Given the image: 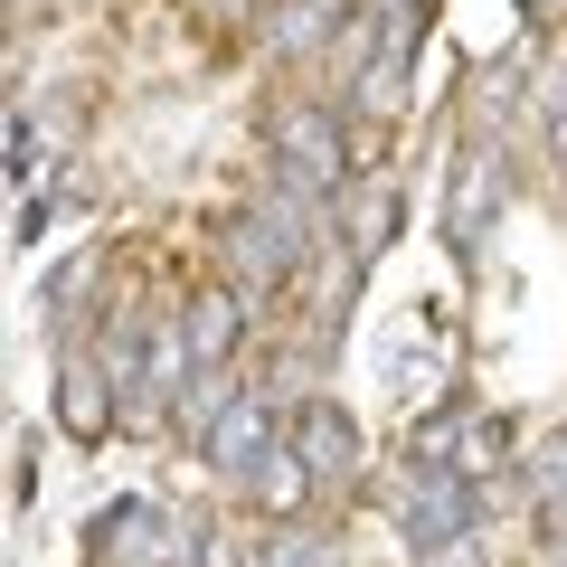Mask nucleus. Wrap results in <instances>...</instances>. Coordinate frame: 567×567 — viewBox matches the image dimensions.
Returning <instances> with one entry per match:
<instances>
[{
  "instance_id": "1",
  "label": "nucleus",
  "mask_w": 567,
  "mask_h": 567,
  "mask_svg": "<svg viewBox=\"0 0 567 567\" xmlns=\"http://www.w3.org/2000/svg\"><path fill=\"white\" fill-rule=\"evenodd\" d=\"M312 237H322V199H303V189L275 181V199L227 227V275H237L246 293H284V284L303 275Z\"/></svg>"
},
{
  "instance_id": "2",
  "label": "nucleus",
  "mask_w": 567,
  "mask_h": 567,
  "mask_svg": "<svg viewBox=\"0 0 567 567\" xmlns=\"http://www.w3.org/2000/svg\"><path fill=\"white\" fill-rule=\"evenodd\" d=\"M350 104H275V123H265V152H275V181L303 189V199H341L350 181V133H341Z\"/></svg>"
},
{
  "instance_id": "3",
  "label": "nucleus",
  "mask_w": 567,
  "mask_h": 567,
  "mask_svg": "<svg viewBox=\"0 0 567 567\" xmlns=\"http://www.w3.org/2000/svg\"><path fill=\"white\" fill-rule=\"evenodd\" d=\"M398 539L406 558H445V548L483 539V492L464 483L454 464H406V492H398Z\"/></svg>"
},
{
  "instance_id": "4",
  "label": "nucleus",
  "mask_w": 567,
  "mask_h": 567,
  "mask_svg": "<svg viewBox=\"0 0 567 567\" xmlns=\"http://www.w3.org/2000/svg\"><path fill=\"white\" fill-rule=\"evenodd\" d=\"M208 473H218V483H237V492H265V473L284 464V416L275 406L256 398V388H237V406H227L218 425H208Z\"/></svg>"
},
{
  "instance_id": "5",
  "label": "nucleus",
  "mask_w": 567,
  "mask_h": 567,
  "mask_svg": "<svg viewBox=\"0 0 567 567\" xmlns=\"http://www.w3.org/2000/svg\"><path fill=\"white\" fill-rule=\"evenodd\" d=\"M284 454L303 464L312 492H350L360 483V425L341 416V398H303L284 416Z\"/></svg>"
},
{
  "instance_id": "6",
  "label": "nucleus",
  "mask_w": 567,
  "mask_h": 567,
  "mask_svg": "<svg viewBox=\"0 0 567 567\" xmlns=\"http://www.w3.org/2000/svg\"><path fill=\"white\" fill-rule=\"evenodd\" d=\"M246 322H256V293H246V284H208V293H189V312H181L189 369H227L246 350Z\"/></svg>"
},
{
  "instance_id": "7",
  "label": "nucleus",
  "mask_w": 567,
  "mask_h": 567,
  "mask_svg": "<svg viewBox=\"0 0 567 567\" xmlns=\"http://www.w3.org/2000/svg\"><path fill=\"white\" fill-rule=\"evenodd\" d=\"M95 558H104V567H171V520H162L152 502L95 511Z\"/></svg>"
},
{
  "instance_id": "8",
  "label": "nucleus",
  "mask_w": 567,
  "mask_h": 567,
  "mask_svg": "<svg viewBox=\"0 0 567 567\" xmlns=\"http://www.w3.org/2000/svg\"><path fill=\"white\" fill-rule=\"evenodd\" d=\"M265 48H275L284 66L331 58V48H341V0H275V10H265Z\"/></svg>"
},
{
  "instance_id": "9",
  "label": "nucleus",
  "mask_w": 567,
  "mask_h": 567,
  "mask_svg": "<svg viewBox=\"0 0 567 567\" xmlns=\"http://www.w3.org/2000/svg\"><path fill=\"white\" fill-rule=\"evenodd\" d=\"M58 416H66V435H104V425L123 416L114 369H66V379H58Z\"/></svg>"
},
{
  "instance_id": "10",
  "label": "nucleus",
  "mask_w": 567,
  "mask_h": 567,
  "mask_svg": "<svg viewBox=\"0 0 567 567\" xmlns=\"http://www.w3.org/2000/svg\"><path fill=\"white\" fill-rule=\"evenodd\" d=\"M483 199L502 208V152H483V142H473L464 171H454V246H464V256H473V237H483Z\"/></svg>"
},
{
  "instance_id": "11",
  "label": "nucleus",
  "mask_w": 567,
  "mask_h": 567,
  "mask_svg": "<svg viewBox=\"0 0 567 567\" xmlns=\"http://www.w3.org/2000/svg\"><path fill=\"white\" fill-rule=\"evenodd\" d=\"M256 567H350L331 529H303V520H265L256 539Z\"/></svg>"
},
{
  "instance_id": "12",
  "label": "nucleus",
  "mask_w": 567,
  "mask_h": 567,
  "mask_svg": "<svg viewBox=\"0 0 567 567\" xmlns=\"http://www.w3.org/2000/svg\"><path fill=\"white\" fill-rule=\"evenodd\" d=\"M529 502H539V511H567V435H548V445L529 454Z\"/></svg>"
},
{
  "instance_id": "13",
  "label": "nucleus",
  "mask_w": 567,
  "mask_h": 567,
  "mask_svg": "<svg viewBox=\"0 0 567 567\" xmlns=\"http://www.w3.org/2000/svg\"><path fill=\"white\" fill-rule=\"evenodd\" d=\"M379 29H425V0H360Z\"/></svg>"
}]
</instances>
